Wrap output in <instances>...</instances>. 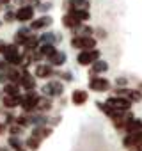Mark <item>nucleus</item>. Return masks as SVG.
<instances>
[{"label": "nucleus", "instance_id": "obj_1", "mask_svg": "<svg viewBox=\"0 0 142 151\" xmlns=\"http://www.w3.org/2000/svg\"><path fill=\"white\" fill-rule=\"evenodd\" d=\"M0 53L4 55L6 62L11 66H20L23 62V57L16 45H0Z\"/></svg>", "mask_w": 142, "mask_h": 151}, {"label": "nucleus", "instance_id": "obj_2", "mask_svg": "<svg viewBox=\"0 0 142 151\" xmlns=\"http://www.w3.org/2000/svg\"><path fill=\"white\" fill-rule=\"evenodd\" d=\"M98 41L93 36H75L71 39V46L77 50H94Z\"/></svg>", "mask_w": 142, "mask_h": 151}, {"label": "nucleus", "instance_id": "obj_3", "mask_svg": "<svg viewBox=\"0 0 142 151\" xmlns=\"http://www.w3.org/2000/svg\"><path fill=\"white\" fill-rule=\"evenodd\" d=\"M105 105H107L108 109H112V110L126 112V110H130L131 101H130L128 98H124V96H108V100H107Z\"/></svg>", "mask_w": 142, "mask_h": 151}, {"label": "nucleus", "instance_id": "obj_4", "mask_svg": "<svg viewBox=\"0 0 142 151\" xmlns=\"http://www.w3.org/2000/svg\"><path fill=\"white\" fill-rule=\"evenodd\" d=\"M98 59H100V52L96 48L94 50H80L77 55V62L80 66H93Z\"/></svg>", "mask_w": 142, "mask_h": 151}, {"label": "nucleus", "instance_id": "obj_5", "mask_svg": "<svg viewBox=\"0 0 142 151\" xmlns=\"http://www.w3.org/2000/svg\"><path fill=\"white\" fill-rule=\"evenodd\" d=\"M37 100H39V96H37L34 91H29L25 96H22L20 105H22V109H23L25 112H32V110L37 109Z\"/></svg>", "mask_w": 142, "mask_h": 151}, {"label": "nucleus", "instance_id": "obj_6", "mask_svg": "<svg viewBox=\"0 0 142 151\" xmlns=\"http://www.w3.org/2000/svg\"><path fill=\"white\" fill-rule=\"evenodd\" d=\"M89 89L91 91H96V93H107L110 89V80H107L103 77H91Z\"/></svg>", "mask_w": 142, "mask_h": 151}, {"label": "nucleus", "instance_id": "obj_7", "mask_svg": "<svg viewBox=\"0 0 142 151\" xmlns=\"http://www.w3.org/2000/svg\"><path fill=\"white\" fill-rule=\"evenodd\" d=\"M43 93H44V96H48V98H57V96H60V94L64 93V86H62L60 82H57V80H52V82H48V84L43 87Z\"/></svg>", "mask_w": 142, "mask_h": 151}, {"label": "nucleus", "instance_id": "obj_8", "mask_svg": "<svg viewBox=\"0 0 142 151\" xmlns=\"http://www.w3.org/2000/svg\"><path fill=\"white\" fill-rule=\"evenodd\" d=\"M14 16H16V22H20V23H25V22H32L34 20V7L32 6H22L16 13H14Z\"/></svg>", "mask_w": 142, "mask_h": 151}, {"label": "nucleus", "instance_id": "obj_9", "mask_svg": "<svg viewBox=\"0 0 142 151\" xmlns=\"http://www.w3.org/2000/svg\"><path fill=\"white\" fill-rule=\"evenodd\" d=\"M20 86L25 91H34L36 89V77H34V75H30L29 71H23L22 73V78H20Z\"/></svg>", "mask_w": 142, "mask_h": 151}, {"label": "nucleus", "instance_id": "obj_10", "mask_svg": "<svg viewBox=\"0 0 142 151\" xmlns=\"http://www.w3.org/2000/svg\"><path fill=\"white\" fill-rule=\"evenodd\" d=\"M52 75H53V69L50 64H37L34 69V77L37 78H50Z\"/></svg>", "mask_w": 142, "mask_h": 151}, {"label": "nucleus", "instance_id": "obj_11", "mask_svg": "<svg viewBox=\"0 0 142 151\" xmlns=\"http://www.w3.org/2000/svg\"><path fill=\"white\" fill-rule=\"evenodd\" d=\"M69 14H71V16H75L80 23H85V22L91 20L89 11H87V9H80V7H71V9H69Z\"/></svg>", "mask_w": 142, "mask_h": 151}, {"label": "nucleus", "instance_id": "obj_12", "mask_svg": "<svg viewBox=\"0 0 142 151\" xmlns=\"http://www.w3.org/2000/svg\"><path fill=\"white\" fill-rule=\"evenodd\" d=\"M87 100H89V94L84 89H75L73 94H71V101H73V105H84Z\"/></svg>", "mask_w": 142, "mask_h": 151}, {"label": "nucleus", "instance_id": "obj_13", "mask_svg": "<svg viewBox=\"0 0 142 151\" xmlns=\"http://www.w3.org/2000/svg\"><path fill=\"white\" fill-rule=\"evenodd\" d=\"M52 18L50 16H41V18H37V20H32V23H30V29L32 30H41V29H46V27H50L52 25Z\"/></svg>", "mask_w": 142, "mask_h": 151}, {"label": "nucleus", "instance_id": "obj_14", "mask_svg": "<svg viewBox=\"0 0 142 151\" xmlns=\"http://www.w3.org/2000/svg\"><path fill=\"white\" fill-rule=\"evenodd\" d=\"M62 25H64L66 29H73V30H77L82 23H80L75 16H71V14L67 13V14H64V16H62Z\"/></svg>", "mask_w": 142, "mask_h": 151}, {"label": "nucleus", "instance_id": "obj_15", "mask_svg": "<svg viewBox=\"0 0 142 151\" xmlns=\"http://www.w3.org/2000/svg\"><path fill=\"white\" fill-rule=\"evenodd\" d=\"M124 130H126L128 133H131V132H138V130H142V121L131 117V119H128V121L124 123Z\"/></svg>", "mask_w": 142, "mask_h": 151}, {"label": "nucleus", "instance_id": "obj_16", "mask_svg": "<svg viewBox=\"0 0 142 151\" xmlns=\"http://www.w3.org/2000/svg\"><path fill=\"white\" fill-rule=\"evenodd\" d=\"M50 59V66H62L64 62H66V53L64 52H60V50H57L52 57H48Z\"/></svg>", "mask_w": 142, "mask_h": 151}, {"label": "nucleus", "instance_id": "obj_17", "mask_svg": "<svg viewBox=\"0 0 142 151\" xmlns=\"http://www.w3.org/2000/svg\"><path fill=\"white\" fill-rule=\"evenodd\" d=\"M37 52H39L43 57H52V55L57 52V48H55L53 45H50V43H43V45L37 48Z\"/></svg>", "mask_w": 142, "mask_h": 151}, {"label": "nucleus", "instance_id": "obj_18", "mask_svg": "<svg viewBox=\"0 0 142 151\" xmlns=\"http://www.w3.org/2000/svg\"><path fill=\"white\" fill-rule=\"evenodd\" d=\"M108 69V64L105 62V60H101V59H98L93 66H91V73L93 75H98V73H105Z\"/></svg>", "mask_w": 142, "mask_h": 151}, {"label": "nucleus", "instance_id": "obj_19", "mask_svg": "<svg viewBox=\"0 0 142 151\" xmlns=\"http://www.w3.org/2000/svg\"><path fill=\"white\" fill-rule=\"evenodd\" d=\"M4 93H6V96H20V87H18V84L7 82L4 86Z\"/></svg>", "mask_w": 142, "mask_h": 151}, {"label": "nucleus", "instance_id": "obj_20", "mask_svg": "<svg viewBox=\"0 0 142 151\" xmlns=\"http://www.w3.org/2000/svg\"><path fill=\"white\" fill-rule=\"evenodd\" d=\"M30 30L29 29H20L18 32H16V37H14V41H16V45L20 43V45H25V41L30 37V34H29Z\"/></svg>", "mask_w": 142, "mask_h": 151}, {"label": "nucleus", "instance_id": "obj_21", "mask_svg": "<svg viewBox=\"0 0 142 151\" xmlns=\"http://www.w3.org/2000/svg\"><path fill=\"white\" fill-rule=\"evenodd\" d=\"M20 101H22V96H6V98H4V105H6L7 109H14V107H18Z\"/></svg>", "mask_w": 142, "mask_h": 151}, {"label": "nucleus", "instance_id": "obj_22", "mask_svg": "<svg viewBox=\"0 0 142 151\" xmlns=\"http://www.w3.org/2000/svg\"><path fill=\"white\" fill-rule=\"evenodd\" d=\"M39 144H41V140L37 139V137H34V135H30L27 140H25V146L29 147V149H32V151H36V149H39Z\"/></svg>", "mask_w": 142, "mask_h": 151}, {"label": "nucleus", "instance_id": "obj_23", "mask_svg": "<svg viewBox=\"0 0 142 151\" xmlns=\"http://www.w3.org/2000/svg\"><path fill=\"white\" fill-rule=\"evenodd\" d=\"M50 133H52V130H50V128H41V126H39V128H34V132H32V135H34V137H37L39 140H41V139H44V137H48Z\"/></svg>", "mask_w": 142, "mask_h": 151}, {"label": "nucleus", "instance_id": "obj_24", "mask_svg": "<svg viewBox=\"0 0 142 151\" xmlns=\"http://www.w3.org/2000/svg\"><path fill=\"white\" fill-rule=\"evenodd\" d=\"M9 146H11V147H13L14 151H23V146H22V140H20L18 137H14V135H13V137L9 139Z\"/></svg>", "mask_w": 142, "mask_h": 151}, {"label": "nucleus", "instance_id": "obj_25", "mask_svg": "<svg viewBox=\"0 0 142 151\" xmlns=\"http://www.w3.org/2000/svg\"><path fill=\"white\" fill-rule=\"evenodd\" d=\"M50 100H46V98H41L39 96V100H37V109L39 110H50Z\"/></svg>", "mask_w": 142, "mask_h": 151}, {"label": "nucleus", "instance_id": "obj_26", "mask_svg": "<svg viewBox=\"0 0 142 151\" xmlns=\"http://www.w3.org/2000/svg\"><path fill=\"white\" fill-rule=\"evenodd\" d=\"M53 39H55L53 32H48L46 36H43V37H41V41H43V43H50V45H52V41H53Z\"/></svg>", "mask_w": 142, "mask_h": 151}, {"label": "nucleus", "instance_id": "obj_27", "mask_svg": "<svg viewBox=\"0 0 142 151\" xmlns=\"http://www.w3.org/2000/svg\"><path fill=\"white\" fill-rule=\"evenodd\" d=\"M20 132H22V126H13V128H11V133H13L14 137L20 135Z\"/></svg>", "mask_w": 142, "mask_h": 151}, {"label": "nucleus", "instance_id": "obj_28", "mask_svg": "<svg viewBox=\"0 0 142 151\" xmlns=\"http://www.w3.org/2000/svg\"><path fill=\"white\" fill-rule=\"evenodd\" d=\"M14 20H16L14 13H7V14H6V22H14Z\"/></svg>", "mask_w": 142, "mask_h": 151}, {"label": "nucleus", "instance_id": "obj_29", "mask_svg": "<svg viewBox=\"0 0 142 151\" xmlns=\"http://www.w3.org/2000/svg\"><path fill=\"white\" fill-rule=\"evenodd\" d=\"M62 77H64V80H67V82H71V80H73V77H71V73H64Z\"/></svg>", "mask_w": 142, "mask_h": 151}, {"label": "nucleus", "instance_id": "obj_30", "mask_svg": "<svg viewBox=\"0 0 142 151\" xmlns=\"http://www.w3.org/2000/svg\"><path fill=\"white\" fill-rule=\"evenodd\" d=\"M9 2V0H0V4H7Z\"/></svg>", "mask_w": 142, "mask_h": 151}, {"label": "nucleus", "instance_id": "obj_31", "mask_svg": "<svg viewBox=\"0 0 142 151\" xmlns=\"http://www.w3.org/2000/svg\"><path fill=\"white\" fill-rule=\"evenodd\" d=\"M2 132H4V126H2V124H0V133H2Z\"/></svg>", "mask_w": 142, "mask_h": 151}]
</instances>
